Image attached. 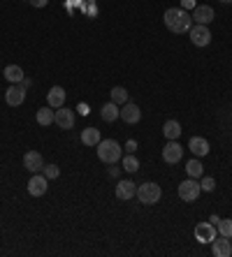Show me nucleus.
<instances>
[{
  "instance_id": "nucleus-1",
  "label": "nucleus",
  "mask_w": 232,
  "mask_h": 257,
  "mask_svg": "<svg viewBox=\"0 0 232 257\" xmlns=\"http://www.w3.org/2000/svg\"><path fill=\"white\" fill-rule=\"evenodd\" d=\"M163 21H165L167 30H172L174 35H184L193 28V17L181 7H170L163 14Z\"/></svg>"
},
{
  "instance_id": "nucleus-2",
  "label": "nucleus",
  "mask_w": 232,
  "mask_h": 257,
  "mask_svg": "<svg viewBox=\"0 0 232 257\" xmlns=\"http://www.w3.org/2000/svg\"><path fill=\"white\" fill-rule=\"evenodd\" d=\"M98 158H100L105 165H114L123 158V149L119 146L116 139H100L98 144Z\"/></svg>"
},
{
  "instance_id": "nucleus-3",
  "label": "nucleus",
  "mask_w": 232,
  "mask_h": 257,
  "mask_svg": "<svg viewBox=\"0 0 232 257\" xmlns=\"http://www.w3.org/2000/svg\"><path fill=\"white\" fill-rule=\"evenodd\" d=\"M163 197V190L158 183H142V186L137 188V199L142 204H158Z\"/></svg>"
},
{
  "instance_id": "nucleus-4",
  "label": "nucleus",
  "mask_w": 232,
  "mask_h": 257,
  "mask_svg": "<svg viewBox=\"0 0 232 257\" xmlns=\"http://www.w3.org/2000/svg\"><path fill=\"white\" fill-rule=\"evenodd\" d=\"M200 192H202L200 183H197L195 179H191V176H188L184 183H179V197L184 199V202H195V199L200 197Z\"/></svg>"
},
{
  "instance_id": "nucleus-5",
  "label": "nucleus",
  "mask_w": 232,
  "mask_h": 257,
  "mask_svg": "<svg viewBox=\"0 0 232 257\" xmlns=\"http://www.w3.org/2000/svg\"><path fill=\"white\" fill-rule=\"evenodd\" d=\"M181 156H184V149H181V144H179L177 139H170V142L163 146V160H165L167 165H177V162L181 160Z\"/></svg>"
},
{
  "instance_id": "nucleus-6",
  "label": "nucleus",
  "mask_w": 232,
  "mask_h": 257,
  "mask_svg": "<svg viewBox=\"0 0 232 257\" xmlns=\"http://www.w3.org/2000/svg\"><path fill=\"white\" fill-rule=\"evenodd\" d=\"M49 190V179L47 176H42V174H33L28 181V192L33 197H42L44 192Z\"/></svg>"
},
{
  "instance_id": "nucleus-7",
  "label": "nucleus",
  "mask_w": 232,
  "mask_h": 257,
  "mask_svg": "<svg viewBox=\"0 0 232 257\" xmlns=\"http://www.w3.org/2000/svg\"><path fill=\"white\" fill-rule=\"evenodd\" d=\"M188 33H191V42L195 44V47H207V44L211 42V33H209V28L202 24L193 26Z\"/></svg>"
},
{
  "instance_id": "nucleus-8",
  "label": "nucleus",
  "mask_w": 232,
  "mask_h": 257,
  "mask_svg": "<svg viewBox=\"0 0 232 257\" xmlns=\"http://www.w3.org/2000/svg\"><path fill=\"white\" fill-rule=\"evenodd\" d=\"M24 100H26V88L21 84H12L5 90V102L10 107H19V104H24Z\"/></svg>"
},
{
  "instance_id": "nucleus-9",
  "label": "nucleus",
  "mask_w": 232,
  "mask_h": 257,
  "mask_svg": "<svg viewBox=\"0 0 232 257\" xmlns=\"http://www.w3.org/2000/svg\"><path fill=\"white\" fill-rule=\"evenodd\" d=\"M24 167L28 169V172H33V174H40L42 169H44L42 153H37V151H28V153L24 156Z\"/></svg>"
},
{
  "instance_id": "nucleus-10",
  "label": "nucleus",
  "mask_w": 232,
  "mask_h": 257,
  "mask_svg": "<svg viewBox=\"0 0 232 257\" xmlns=\"http://www.w3.org/2000/svg\"><path fill=\"white\" fill-rule=\"evenodd\" d=\"M119 118L125 120V123H130V125H135V123H139V118H142V111H139V107H137V104L125 102L123 109H121V114H119Z\"/></svg>"
},
{
  "instance_id": "nucleus-11",
  "label": "nucleus",
  "mask_w": 232,
  "mask_h": 257,
  "mask_svg": "<svg viewBox=\"0 0 232 257\" xmlns=\"http://www.w3.org/2000/svg\"><path fill=\"white\" fill-rule=\"evenodd\" d=\"M54 123L60 127V130H72V125H74V111L67 107H60L58 111H56Z\"/></svg>"
},
{
  "instance_id": "nucleus-12",
  "label": "nucleus",
  "mask_w": 232,
  "mask_h": 257,
  "mask_svg": "<svg viewBox=\"0 0 232 257\" xmlns=\"http://www.w3.org/2000/svg\"><path fill=\"white\" fill-rule=\"evenodd\" d=\"M195 239L200 243H211L216 239V227L214 225H209V222H200L195 225Z\"/></svg>"
},
{
  "instance_id": "nucleus-13",
  "label": "nucleus",
  "mask_w": 232,
  "mask_h": 257,
  "mask_svg": "<svg viewBox=\"0 0 232 257\" xmlns=\"http://www.w3.org/2000/svg\"><path fill=\"white\" fill-rule=\"evenodd\" d=\"M193 21L195 24H202V26H207V24H211L214 21V10L209 5H195V10H193Z\"/></svg>"
},
{
  "instance_id": "nucleus-14",
  "label": "nucleus",
  "mask_w": 232,
  "mask_h": 257,
  "mask_svg": "<svg viewBox=\"0 0 232 257\" xmlns=\"http://www.w3.org/2000/svg\"><path fill=\"white\" fill-rule=\"evenodd\" d=\"M211 252L214 257H230L232 255V243L227 236H220V239L211 241Z\"/></svg>"
},
{
  "instance_id": "nucleus-15",
  "label": "nucleus",
  "mask_w": 232,
  "mask_h": 257,
  "mask_svg": "<svg viewBox=\"0 0 232 257\" xmlns=\"http://www.w3.org/2000/svg\"><path fill=\"white\" fill-rule=\"evenodd\" d=\"M47 104L51 109H60L65 104V90L60 88V86H54V88L47 93Z\"/></svg>"
},
{
  "instance_id": "nucleus-16",
  "label": "nucleus",
  "mask_w": 232,
  "mask_h": 257,
  "mask_svg": "<svg viewBox=\"0 0 232 257\" xmlns=\"http://www.w3.org/2000/svg\"><path fill=\"white\" fill-rule=\"evenodd\" d=\"M137 195V188H135V183L132 181H119L116 183V197L119 199H132Z\"/></svg>"
},
{
  "instance_id": "nucleus-17",
  "label": "nucleus",
  "mask_w": 232,
  "mask_h": 257,
  "mask_svg": "<svg viewBox=\"0 0 232 257\" xmlns=\"http://www.w3.org/2000/svg\"><path fill=\"white\" fill-rule=\"evenodd\" d=\"M188 149H191V153H195L197 158H202V156H207L209 153V142L204 137H191Z\"/></svg>"
},
{
  "instance_id": "nucleus-18",
  "label": "nucleus",
  "mask_w": 232,
  "mask_h": 257,
  "mask_svg": "<svg viewBox=\"0 0 232 257\" xmlns=\"http://www.w3.org/2000/svg\"><path fill=\"white\" fill-rule=\"evenodd\" d=\"M119 114H121V109L116 102H107V104H102V109H100L102 120H107V123H114V120L119 118Z\"/></svg>"
},
{
  "instance_id": "nucleus-19",
  "label": "nucleus",
  "mask_w": 232,
  "mask_h": 257,
  "mask_svg": "<svg viewBox=\"0 0 232 257\" xmlns=\"http://www.w3.org/2000/svg\"><path fill=\"white\" fill-rule=\"evenodd\" d=\"M3 74H5V79L10 84H21V81H24V70L19 65H7Z\"/></svg>"
},
{
  "instance_id": "nucleus-20",
  "label": "nucleus",
  "mask_w": 232,
  "mask_h": 257,
  "mask_svg": "<svg viewBox=\"0 0 232 257\" xmlns=\"http://www.w3.org/2000/svg\"><path fill=\"white\" fill-rule=\"evenodd\" d=\"M35 118H37V123L40 125H51L56 120V111H51V107H42V109H37V114H35Z\"/></svg>"
},
{
  "instance_id": "nucleus-21",
  "label": "nucleus",
  "mask_w": 232,
  "mask_h": 257,
  "mask_svg": "<svg viewBox=\"0 0 232 257\" xmlns=\"http://www.w3.org/2000/svg\"><path fill=\"white\" fill-rule=\"evenodd\" d=\"M82 144L84 146H98V144H100V130L86 127V130L82 132Z\"/></svg>"
},
{
  "instance_id": "nucleus-22",
  "label": "nucleus",
  "mask_w": 232,
  "mask_h": 257,
  "mask_svg": "<svg viewBox=\"0 0 232 257\" xmlns=\"http://www.w3.org/2000/svg\"><path fill=\"white\" fill-rule=\"evenodd\" d=\"M163 135H165L167 139H179V135H181V125H179L177 120H167L165 125H163Z\"/></svg>"
},
{
  "instance_id": "nucleus-23",
  "label": "nucleus",
  "mask_w": 232,
  "mask_h": 257,
  "mask_svg": "<svg viewBox=\"0 0 232 257\" xmlns=\"http://www.w3.org/2000/svg\"><path fill=\"white\" fill-rule=\"evenodd\" d=\"M186 172H188L191 179H200V176L204 174V167H202V162L200 160H191L188 165H186Z\"/></svg>"
},
{
  "instance_id": "nucleus-24",
  "label": "nucleus",
  "mask_w": 232,
  "mask_h": 257,
  "mask_svg": "<svg viewBox=\"0 0 232 257\" xmlns=\"http://www.w3.org/2000/svg\"><path fill=\"white\" fill-rule=\"evenodd\" d=\"M109 95H112V102H116V104H125L128 102V90L123 86H114Z\"/></svg>"
},
{
  "instance_id": "nucleus-25",
  "label": "nucleus",
  "mask_w": 232,
  "mask_h": 257,
  "mask_svg": "<svg viewBox=\"0 0 232 257\" xmlns=\"http://www.w3.org/2000/svg\"><path fill=\"white\" fill-rule=\"evenodd\" d=\"M121 160H123V169H125V172H137V169H139V160H137L132 153L123 156Z\"/></svg>"
},
{
  "instance_id": "nucleus-26",
  "label": "nucleus",
  "mask_w": 232,
  "mask_h": 257,
  "mask_svg": "<svg viewBox=\"0 0 232 257\" xmlns=\"http://www.w3.org/2000/svg\"><path fill=\"white\" fill-rule=\"evenodd\" d=\"M218 234L220 236H227V239H232V220L230 218H225V220H218Z\"/></svg>"
},
{
  "instance_id": "nucleus-27",
  "label": "nucleus",
  "mask_w": 232,
  "mask_h": 257,
  "mask_svg": "<svg viewBox=\"0 0 232 257\" xmlns=\"http://www.w3.org/2000/svg\"><path fill=\"white\" fill-rule=\"evenodd\" d=\"M42 172H44V176H47L49 181L51 179H56V176H58V167H56V165H44V169H42Z\"/></svg>"
},
{
  "instance_id": "nucleus-28",
  "label": "nucleus",
  "mask_w": 232,
  "mask_h": 257,
  "mask_svg": "<svg viewBox=\"0 0 232 257\" xmlns=\"http://www.w3.org/2000/svg\"><path fill=\"white\" fill-rule=\"evenodd\" d=\"M200 188H202V190H207V192H211L216 188V181L211 179V176H204L202 183H200Z\"/></svg>"
},
{
  "instance_id": "nucleus-29",
  "label": "nucleus",
  "mask_w": 232,
  "mask_h": 257,
  "mask_svg": "<svg viewBox=\"0 0 232 257\" xmlns=\"http://www.w3.org/2000/svg\"><path fill=\"white\" fill-rule=\"evenodd\" d=\"M195 0H181V10H186V12H188V10H195Z\"/></svg>"
},
{
  "instance_id": "nucleus-30",
  "label": "nucleus",
  "mask_w": 232,
  "mask_h": 257,
  "mask_svg": "<svg viewBox=\"0 0 232 257\" xmlns=\"http://www.w3.org/2000/svg\"><path fill=\"white\" fill-rule=\"evenodd\" d=\"M125 151H128V153H135V151H137V142H132V139H130V142L125 144Z\"/></svg>"
},
{
  "instance_id": "nucleus-31",
  "label": "nucleus",
  "mask_w": 232,
  "mask_h": 257,
  "mask_svg": "<svg viewBox=\"0 0 232 257\" xmlns=\"http://www.w3.org/2000/svg\"><path fill=\"white\" fill-rule=\"evenodd\" d=\"M30 5H33V7H47L49 0H30Z\"/></svg>"
},
{
  "instance_id": "nucleus-32",
  "label": "nucleus",
  "mask_w": 232,
  "mask_h": 257,
  "mask_svg": "<svg viewBox=\"0 0 232 257\" xmlns=\"http://www.w3.org/2000/svg\"><path fill=\"white\" fill-rule=\"evenodd\" d=\"M220 3H227V5H230V3H232V0H220Z\"/></svg>"
}]
</instances>
